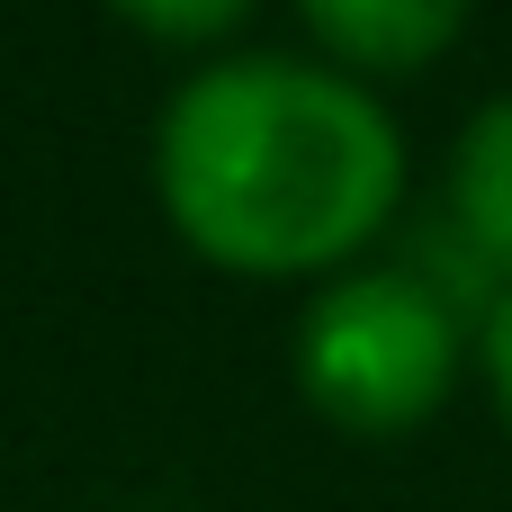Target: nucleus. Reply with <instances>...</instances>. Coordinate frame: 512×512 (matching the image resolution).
I'll return each instance as SVG.
<instances>
[{"instance_id":"nucleus-1","label":"nucleus","mask_w":512,"mask_h":512,"mask_svg":"<svg viewBox=\"0 0 512 512\" xmlns=\"http://www.w3.org/2000/svg\"><path fill=\"white\" fill-rule=\"evenodd\" d=\"M153 198L234 279H342L405 198V126L342 63L225 54L162 99Z\"/></svg>"},{"instance_id":"nucleus-2","label":"nucleus","mask_w":512,"mask_h":512,"mask_svg":"<svg viewBox=\"0 0 512 512\" xmlns=\"http://www.w3.org/2000/svg\"><path fill=\"white\" fill-rule=\"evenodd\" d=\"M468 369L450 297L414 270H342L297 315V396L360 441L423 432Z\"/></svg>"},{"instance_id":"nucleus-3","label":"nucleus","mask_w":512,"mask_h":512,"mask_svg":"<svg viewBox=\"0 0 512 512\" xmlns=\"http://www.w3.org/2000/svg\"><path fill=\"white\" fill-rule=\"evenodd\" d=\"M306 36L360 72V81H405V72H432L459 27L477 18V0H297Z\"/></svg>"},{"instance_id":"nucleus-6","label":"nucleus","mask_w":512,"mask_h":512,"mask_svg":"<svg viewBox=\"0 0 512 512\" xmlns=\"http://www.w3.org/2000/svg\"><path fill=\"white\" fill-rule=\"evenodd\" d=\"M477 378H486V396H495V423L512 432V288H495V306H486V324H477Z\"/></svg>"},{"instance_id":"nucleus-4","label":"nucleus","mask_w":512,"mask_h":512,"mask_svg":"<svg viewBox=\"0 0 512 512\" xmlns=\"http://www.w3.org/2000/svg\"><path fill=\"white\" fill-rule=\"evenodd\" d=\"M450 216H459L468 252L486 270H504L512 288V90L477 99L450 144Z\"/></svg>"},{"instance_id":"nucleus-5","label":"nucleus","mask_w":512,"mask_h":512,"mask_svg":"<svg viewBox=\"0 0 512 512\" xmlns=\"http://www.w3.org/2000/svg\"><path fill=\"white\" fill-rule=\"evenodd\" d=\"M108 9L144 36H162V45H216L252 18V0H108Z\"/></svg>"}]
</instances>
